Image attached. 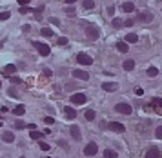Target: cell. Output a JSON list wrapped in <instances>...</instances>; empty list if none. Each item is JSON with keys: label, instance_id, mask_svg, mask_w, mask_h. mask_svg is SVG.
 <instances>
[{"label": "cell", "instance_id": "6da1fadb", "mask_svg": "<svg viewBox=\"0 0 162 158\" xmlns=\"http://www.w3.org/2000/svg\"><path fill=\"white\" fill-rule=\"evenodd\" d=\"M148 109H153V113L162 114V98H153L151 104L148 105Z\"/></svg>", "mask_w": 162, "mask_h": 158}, {"label": "cell", "instance_id": "7a4b0ae2", "mask_svg": "<svg viewBox=\"0 0 162 158\" xmlns=\"http://www.w3.org/2000/svg\"><path fill=\"white\" fill-rule=\"evenodd\" d=\"M86 35H88V38H91V40H96L100 36V31H99L96 26H88L86 27Z\"/></svg>", "mask_w": 162, "mask_h": 158}, {"label": "cell", "instance_id": "3957f363", "mask_svg": "<svg viewBox=\"0 0 162 158\" xmlns=\"http://www.w3.org/2000/svg\"><path fill=\"white\" fill-rule=\"evenodd\" d=\"M86 102H88V98H86V94H82V93H75L71 97V104L73 105H84Z\"/></svg>", "mask_w": 162, "mask_h": 158}, {"label": "cell", "instance_id": "277c9868", "mask_svg": "<svg viewBox=\"0 0 162 158\" xmlns=\"http://www.w3.org/2000/svg\"><path fill=\"white\" fill-rule=\"evenodd\" d=\"M33 44H35V47L38 49V53H40L42 56H48L49 53H51V47L48 44H42V42H33Z\"/></svg>", "mask_w": 162, "mask_h": 158}, {"label": "cell", "instance_id": "5b68a950", "mask_svg": "<svg viewBox=\"0 0 162 158\" xmlns=\"http://www.w3.org/2000/svg\"><path fill=\"white\" fill-rule=\"evenodd\" d=\"M77 62H78V64H84V66H91L93 64V58L89 55H86V53H78V55H77Z\"/></svg>", "mask_w": 162, "mask_h": 158}, {"label": "cell", "instance_id": "8992f818", "mask_svg": "<svg viewBox=\"0 0 162 158\" xmlns=\"http://www.w3.org/2000/svg\"><path fill=\"white\" fill-rule=\"evenodd\" d=\"M96 151H99V145H96L95 142H91V144H88V145L84 147V154L86 156H95Z\"/></svg>", "mask_w": 162, "mask_h": 158}, {"label": "cell", "instance_id": "52a82bcc", "mask_svg": "<svg viewBox=\"0 0 162 158\" xmlns=\"http://www.w3.org/2000/svg\"><path fill=\"white\" fill-rule=\"evenodd\" d=\"M115 109H117V113H122V114H131V105H129V104H117L115 105Z\"/></svg>", "mask_w": 162, "mask_h": 158}, {"label": "cell", "instance_id": "ba28073f", "mask_svg": "<svg viewBox=\"0 0 162 158\" xmlns=\"http://www.w3.org/2000/svg\"><path fill=\"white\" fill-rule=\"evenodd\" d=\"M107 129L113 131V133H124L126 131V127L122 124H118V122H109V124H107Z\"/></svg>", "mask_w": 162, "mask_h": 158}, {"label": "cell", "instance_id": "9c48e42d", "mask_svg": "<svg viewBox=\"0 0 162 158\" xmlns=\"http://www.w3.org/2000/svg\"><path fill=\"white\" fill-rule=\"evenodd\" d=\"M71 75H73V78H78V80H89V73H86V71H82V69L71 71Z\"/></svg>", "mask_w": 162, "mask_h": 158}, {"label": "cell", "instance_id": "30bf717a", "mask_svg": "<svg viewBox=\"0 0 162 158\" xmlns=\"http://www.w3.org/2000/svg\"><path fill=\"white\" fill-rule=\"evenodd\" d=\"M102 89L107 91V93H113V91L118 89V84H115V82H106V84H102Z\"/></svg>", "mask_w": 162, "mask_h": 158}, {"label": "cell", "instance_id": "8fae6325", "mask_svg": "<svg viewBox=\"0 0 162 158\" xmlns=\"http://www.w3.org/2000/svg\"><path fill=\"white\" fill-rule=\"evenodd\" d=\"M64 114H66V118H68V120H73L75 117H77L75 109H73V107H69V105H66V107H64Z\"/></svg>", "mask_w": 162, "mask_h": 158}, {"label": "cell", "instance_id": "7c38bea8", "mask_svg": "<svg viewBox=\"0 0 162 158\" xmlns=\"http://www.w3.org/2000/svg\"><path fill=\"white\" fill-rule=\"evenodd\" d=\"M120 9H122V13H133L135 11V4L133 2H124Z\"/></svg>", "mask_w": 162, "mask_h": 158}, {"label": "cell", "instance_id": "4fadbf2b", "mask_svg": "<svg viewBox=\"0 0 162 158\" xmlns=\"http://www.w3.org/2000/svg\"><path fill=\"white\" fill-rule=\"evenodd\" d=\"M146 158H162V153L153 147V149H149V151L146 153Z\"/></svg>", "mask_w": 162, "mask_h": 158}, {"label": "cell", "instance_id": "5bb4252c", "mask_svg": "<svg viewBox=\"0 0 162 158\" xmlns=\"http://www.w3.org/2000/svg\"><path fill=\"white\" fill-rule=\"evenodd\" d=\"M13 73H17V66H13V64H7V66L4 67V75H6V76H11Z\"/></svg>", "mask_w": 162, "mask_h": 158}, {"label": "cell", "instance_id": "9a60e30c", "mask_svg": "<svg viewBox=\"0 0 162 158\" xmlns=\"http://www.w3.org/2000/svg\"><path fill=\"white\" fill-rule=\"evenodd\" d=\"M71 136H73L75 140H80L82 133H80V127H78V125H73V127H71Z\"/></svg>", "mask_w": 162, "mask_h": 158}, {"label": "cell", "instance_id": "2e32d148", "mask_svg": "<svg viewBox=\"0 0 162 158\" xmlns=\"http://www.w3.org/2000/svg\"><path fill=\"white\" fill-rule=\"evenodd\" d=\"M2 140L7 142V144H11V142H15V134H13L11 131H6V133L2 134Z\"/></svg>", "mask_w": 162, "mask_h": 158}, {"label": "cell", "instance_id": "e0dca14e", "mask_svg": "<svg viewBox=\"0 0 162 158\" xmlns=\"http://www.w3.org/2000/svg\"><path fill=\"white\" fill-rule=\"evenodd\" d=\"M124 42H127V44H135V42H138V36L135 33H127L126 38H124Z\"/></svg>", "mask_w": 162, "mask_h": 158}, {"label": "cell", "instance_id": "ac0fdd59", "mask_svg": "<svg viewBox=\"0 0 162 158\" xmlns=\"http://www.w3.org/2000/svg\"><path fill=\"white\" fill-rule=\"evenodd\" d=\"M138 20H140V22H151V20H153V15L142 13V15H138Z\"/></svg>", "mask_w": 162, "mask_h": 158}, {"label": "cell", "instance_id": "d6986e66", "mask_svg": "<svg viewBox=\"0 0 162 158\" xmlns=\"http://www.w3.org/2000/svg\"><path fill=\"white\" fill-rule=\"evenodd\" d=\"M84 117H86V120H88V122H93L96 114H95V111H93V109H88V111L84 113Z\"/></svg>", "mask_w": 162, "mask_h": 158}, {"label": "cell", "instance_id": "ffe728a7", "mask_svg": "<svg viewBox=\"0 0 162 158\" xmlns=\"http://www.w3.org/2000/svg\"><path fill=\"white\" fill-rule=\"evenodd\" d=\"M117 49L120 51V53H127V42H117Z\"/></svg>", "mask_w": 162, "mask_h": 158}, {"label": "cell", "instance_id": "44dd1931", "mask_svg": "<svg viewBox=\"0 0 162 158\" xmlns=\"http://www.w3.org/2000/svg\"><path fill=\"white\" fill-rule=\"evenodd\" d=\"M13 113L17 114V117H22V114L26 113V107H24V105H17V107L13 109Z\"/></svg>", "mask_w": 162, "mask_h": 158}, {"label": "cell", "instance_id": "7402d4cb", "mask_svg": "<svg viewBox=\"0 0 162 158\" xmlns=\"http://www.w3.org/2000/svg\"><path fill=\"white\" fill-rule=\"evenodd\" d=\"M135 67V60H124V69L126 71H131Z\"/></svg>", "mask_w": 162, "mask_h": 158}, {"label": "cell", "instance_id": "603a6c76", "mask_svg": "<svg viewBox=\"0 0 162 158\" xmlns=\"http://www.w3.org/2000/svg\"><path fill=\"white\" fill-rule=\"evenodd\" d=\"M82 7H84V9H93V7H95V0H84V2H82Z\"/></svg>", "mask_w": 162, "mask_h": 158}, {"label": "cell", "instance_id": "cb8c5ba5", "mask_svg": "<svg viewBox=\"0 0 162 158\" xmlns=\"http://www.w3.org/2000/svg\"><path fill=\"white\" fill-rule=\"evenodd\" d=\"M40 33H42V36H48V38H51L53 35H55V33H53V29H48V27L40 29Z\"/></svg>", "mask_w": 162, "mask_h": 158}, {"label": "cell", "instance_id": "d4e9b609", "mask_svg": "<svg viewBox=\"0 0 162 158\" xmlns=\"http://www.w3.org/2000/svg\"><path fill=\"white\" fill-rule=\"evenodd\" d=\"M29 136H31L33 140H40L42 136H44V133H38V131H31V133H29Z\"/></svg>", "mask_w": 162, "mask_h": 158}, {"label": "cell", "instance_id": "484cf974", "mask_svg": "<svg viewBox=\"0 0 162 158\" xmlns=\"http://www.w3.org/2000/svg\"><path fill=\"white\" fill-rule=\"evenodd\" d=\"M104 158H117V153L113 149H106L104 151Z\"/></svg>", "mask_w": 162, "mask_h": 158}, {"label": "cell", "instance_id": "4316f807", "mask_svg": "<svg viewBox=\"0 0 162 158\" xmlns=\"http://www.w3.org/2000/svg\"><path fill=\"white\" fill-rule=\"evenodd\" d=\"M26 13H35V9H31L27 6H20V15H26Z\"/></svg>", "mask_w": 162, "mask_h": 158}, {"label": "cell", "instance_id": "83f0119b", "mask_svg": "<svg viewBox=\"0 0 162 158\" xmlns=\"http://www.w3.org/2000/svg\"><path fill=\"white\" fill-rule=\"evenodd\" d=\"M146 73H148V76H151V78H153V76H157V75H158V69H157V67H149Z\"/></svg>", "mask_w": 162, "mask_h": 158}, {"label": "cell", "instance_id": "f1b7e54d", "mask_svg": "<svg viewBox=\"0 0 162 158\" xmlns=\"http://www.w3.org/2000/svg\"><path fill=\"white\" fill-rule=\"evenodd\" d=\"M122 26H124V22H122L120 18H113V27H115V29H120Z\"/></svg>", "mask_w": 162, "mask_h": 158}, {"label": "cell", "instance_id": "f546056e", "mask_svg": "<svg viewBox=\"0 0 162 158\" xmlns=\"http://www.w3.org/2000/svg\"><path fill=\"white\" fill-rule=\"evenodd\" d=\"M7 94H9V97H13V98H18V91L13 89V87H9V89H7Z\"/></svg>", "mask_w": 162, "mask_h": 158}, {"label": "cell", "instance_id": "4dcf8cb0", "mask_svg": "<svg viewBox=\"0 0 162 158\" xmlns=\"http://www.w3.org/2000/svg\"><path fill=\"white\" fill-rule=\"evenodd\" d=\"M15 127H17V129H24V127H27V125H26L22 120H17V122H15Z\"/></svg>", "mask_w": 162, "mask_h": 158}, {"label": "cell", "instance_id": "1f68e13d", "mask_svg": "<svg viewBox=\"0 0 162 158\" xmlns=\"http://www.w3.org/2000/svg\"><path fill=\"white\" fill-rule=\"evenodd\" d=\"M155 136H157L158 140H162V125H158V127L155 129Z\"/></svg>", "mask_w": 162, "mask_h": 158}, {"label": "cell", "instance_id": "d6a6232c", "mask_svg": "<svg viewBox=\"0 0 162 158\" xmlns=\"http://www.w3.org/2000/svg\"><path fill=\"white\" fill-rule=\"evenodd\" d=\"M9 16H11V15H9V11H0V20H7Z\"/></svg>", "mask_w": 162, "mask_h": 158}, {"label": "cell", "instance_id": "836d02e7", "mask_svg": "<svg viewBox=\"0 0 162 158\" xmlns=\"http://www.w3.org/2000/svg\"><path fill=\"white\" fill-rule=\"evenodd\" d=\"M49 147H51L49 144H46V142H40V149H42V151H49Z\"/></svg>", "mask_w": 162, "mask_h": 158}, {"label": "cell", "instance_id": "e575fe53", "mask_svg": "<svg viewBox=\"0 0 162 158\" xmlns=\"http://www.w3.org/2000/svg\"><path fill=\"white\" fill-rule=\"evenodd\" d=\"M58 44H60V46H68V38H66V36H60V38H58Z\"/></svg>", "mask_w": 162, "mask_h": 158}, {"label": "cell", "instance_id": "d590c367", "mask_svg": "<svg viewBox=\"0 0 162 158\" xmlns=\"http://www.w3.org/2000/svg\"><path fill=\"white\" fill-rule=\"evenodd\" d=\"M9 80H11L13 84H22V78H18V76H11Z\"/></svg>", "mask_w": 162, "mask_h": 158}, {"label": "cell", "instance_id": "8d00e7d4", "mask_svg": "<svg viewBox=\"0 0 162 158\" xmlns=\"http://www.w3.org/2000/svg\"><path fill=\"white\" fill-rule=\"evenodd\" d=\"M133 24H135V22H133V20H131V18H127V20H126V22H124V26H126V27H131Z\"/></svg>", "mask_w": 162, "mask_h": 158}, {"label": "cell", "instance_id": "74e56055", "mask_svg": "<svg viewBox=\"0 0 162 158\" xmlns=\"http://www.w3.org/2000/svg\"><path fill=\"white\" fill-rule=\"evenodd\" d=\"M135 94H138V97H142V94H144V89H140V87H135Z\"/></svg>", "mask_w": 162, "mask_h": 158}, {"label": "cell", "instance_id": "f35d334b", "mask_svg": "<svg viewBox=\"0 0 162 158\" xmlns=\"http://www.w3.org/2000/svg\"><path fill=\"white\" fill-rule=\"evenodd\" d=\"M44 122H46V124H53V122H55V118H53V117H46Z\"/></svg>", "mask_w": 162, "mask_h": 158}, {"label": "cell", "instance_id": "ab89813d", "mask_svg": "<svg viewBox=\"0 0 162 158\" xmlns=\"http://www.w3.org/2000/svg\"><path fill=\"white\" fill-rule=\"evenodd\" d=\"M66 13H68L69 16H73V15H75V9H73V7H68V9H66Z\"/></svg>", "mask_w": 162, "mask_h": 158}, {"label": "cell", "instance_id": "60d3db41", "mask_svg": "<svg viewBox=\"0 0 162 158\" xmlns=\"http://www.w3.org/2000/svg\"><path fill=\"white\" fill-rule=\"evenodd\" d=\"M22 31H24V33H29V31H31V27L26 24V26H22Z\"/></svg>", "mask_w": 162, "mask_h": 158}, {"label": "cell", "instance_id": "b9f144b4", "mask_svg": "<svg viewBox=\"0 0 162 158\" xmlns=\"http://www.w3.org/2000/svg\"><path fill=\"white\" fill-rule=\"evenodd\" d=\"M113 13H115V7L109 6V7H107V15H113Z\"/></svg>", "mask_w": 162, "mask_h": 158}, {"label": "cell", "instance_id": "7bdbcfd3", "mask_svg": "<svg viewBox=\"0 0 162 158\" xmlns=\"http://www.w3.org/2000/svg\"><path fill=\"white\" fill-rule=\"evenodd\" d=\"M51 24H55V26H60V20H58V18H51Z\"/></svg>", "mask_w": 162, "mask_h": 158}, {"label": "cell", "instance_id": "ee69618b", "mask_svg": "<svg viewBox=\"0 0 162 158\" xmlns=\"http://www.w3.org/2000/svg\"><path fill=\"white\" fill-rule=\"evenodd\" d=\"M18 4H20V6H27L29 0H18Z\"/></svg>", "mask_w": 162, "mask_h": 158}, {"label": "cell", "instance_id": "f6af8a7d", "mask_svg": "<svg viewBox=\"0 0 162 158\" xmlns=\"http://www.w3.org/2000/svg\"><path fill=\"white\" fill-rule=\"evenodd\" d=\"M66 2H68V4H75V2H77V0H66Z\"/></svg>", "mask_w": 162, "mask_h": 158}, {"label": "cell", "instance_id": "bcb514c9", "mask_svg": "<svg viewBox=\"0 0 162 158\" xmlns=\"http://www.w3.org/2000/svg\"><path fill=\"white\" fill-rule=\"evenodd\" d=\"M0 87H2V84H0Z\"/></svg>", "mask_w": 162, "mask_h": 158}, {"label": "cell", "instance_id": "7dc6e473", "mask_svg": "<svg viewBox=\"0 0 162 158\" xmlns=\"http://www.w3.org/2000/svg\"><path fill=\"white\" fill-rule=\"evenodd\" d=\"M0 118H2V117H0Z\"/></svg>", "mask_w": 162, "mask_h": 158}, {"label": "cell", "instance_id": "c3c4849f", "mask_svg": "<svg viewBox=\"0 0 162 158\" xmlns=\"http://www.w3.org/2000/svg\"><path fill=\"white\" fill-rule=\"evenodd\" d=\"M0 125H2V124H0Z\"/></svg>", "mask_w": 162, "mask_h": 158}, {"label": "cell", "instance_id": "681fc988", "mask_svg": "<svg viewBox=\"0 0 162 158\" xmlns=\"http://www.w3.org/2000/svg\"><path fill=\"white\" fill-rule=\"evenodd\" d=\"M22 158H24V156H22Z\"/></svg>", "mask_w": 162, "mask_h": 158}]
</instances>
